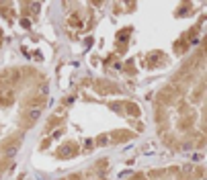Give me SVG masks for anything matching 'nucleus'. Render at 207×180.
<instances>
[{"instance_id":"obj_1","label":"nucleus","mask_w":207,"mask_h":180,"mask_svg":"<svg viewBox=\"0 0 207 180\" xmlns=\"http://www.w3.org/2000/svg\"><path fill=\"white\" fill-rule=\"evenodd\" d=\"M39 117H41V109H31V111H29V119H31V121H37Z\"/></svg>"}]
</instances>
